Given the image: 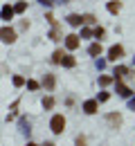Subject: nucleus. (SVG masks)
<instances>
[{
    "label": "nucleus",
    "mask_w": 135,
    "mask_h": 146,
    "mask_svg": "<svg viewBox=\"0 0 135 146\" xmlns=\"http://www.w3.org/2000/svg\"><path fill=\"white\" fill-rule=\"evenodd\" d=\"M50 128H52V133L61 135V133L65 130V117H63V115H54L52 121H50Z\"/></svg>",
    "instance_id": "f257e3e1"
},
{
    "label": "nucleus",
    "mask_w": 135,
    "mask_h": 146,
    "mask_svg": "<svg viewBox=\"0 0 135 146\" xmlns=\"http://www.w3.org/2000/svg\"><path fill=\"white\" fill-rule=\"evenodd\" d=\"M0 40H2V43H14V40H16V32H14L11 27H2V29H0Z\"/></svg>",
    "instance_id": "f03ea898"
},
{
    "label": "nucleus",
    "mask_w": 135,
    "mask_h": 146,
    "mask_svg": "<svg viewBox=\"0 0 135 146\" xmlns=\"http://www.w3.org/2000/svg\"><path fill=\"white\" fill-rule=\"evenodd\" d=\"M106 121L110 124V128H119L122 126V115L119 112H108L106 115Z\"/></svg>",
    "instance_id": "7ed1b4c3"
},
{
    "label": "nucleus",
    "mask_w": 135,
    "mask_h": 146,
    "mask_svg": "<svg viewBox=\"0 0 135 146\" xmlns=\"http://www.w3.org/2000/svg\"><path fill=\"white\" fill-rule=\"evenodd\" d=\"M122 56H124V47H122V45H113V47L108 50V58H110V61H119Z\"/></svg>",
    "instance_id": "20e7f679"
},
{
    "label": "nucleus",
    "mask_w": 135,
    "mask_h": 146,
    "mask_svg": "<svg viewBox=\"0 0 135 146\" xmlns=\"http://www.w3.org/2000/svg\"><path fill=\"white\" fill-rule=\"evenodd\" d=\"M115 83H117V94H119V97H124V99H128V97L133 94L128 86H124V83H122V79H115Z\"/></svg>",
    "instance_id": "39448f33"
},
{
    "label": "nucleus",
    "mask_w": 135,
    "mask_h": 146,
    "mask_svg": "<svg viewBox=\"0 0 135 146\" xmlns=\"http://www.w3.org/2000/svg\"><path fill=\"white\" fill-rule=\"evenodd\" d=\"M97 108H99V101H97V99H88V101L83 104V112H86V115H95Z\"/></svg>",
    "instance_id": "423d86ee"
},
{
    "label": "nucleus",
    "mask_w": 135,
    "mask_h": 146,
    "mask_svg": "<svg viewBox=\"0 0 135 146\" xmlns=\"http://www.w3.org/2000/svg\"><path fill=\"white\" fill-rule=\"evenodd\" d=\"M65 47H68V50H77L79 47V36L77 34H68V36H65Z\"/></svg>",
    "instance_id": "0eeeda50"
},
{
    "label": "nucleus",
    "mask_w": 135,
    "mask_h": 146,
    "mask_svg": "<svg viewBox=\"0 0 135 146\" xmlns=\"http://www.w3.org/2000/svg\"><path fill=\"white\" fill-rule=\"evenodd\" d=\"M0 16H2V20H11L14 18V7H2V11H0Z\"/></svg>",
    "instance_id": "6e6552de"
},
{
    "label": "nucleus",
    "mask_w": 135,
    "mask_h": 146,
    "mask_svg": "<svg viewBox=\"0 0 135 146\" xmlns=\"http://www.w3.org/2000/svg\"><path fill=\"white\" fill-rule=\"evenodd\" d=\"M61 63H63V68H74V65H77V61H74V56H68V54H63V58H61Z\"/></svg>",
    "instance_id": "1a4fd4ad"
},
{
    "label": "nucleus",
    "mask_w": 135,
    "mask_h": 146,
    "mask_svg": "<svg viewBox=\"0 0 135 146\" xmlns=\"http://www.w3.org/2000/svg\"><path fill=\"white\" fill-rule=\"evenodd\" d=\"M81 16H77V14H72V16H68V25H72V27H81Z\"/></svg>",
    "instance_id": "9d476101"
},
{
    "label": "nucleus",
    "mask_w": 135,
    "mask_h": 146,
    "mask_svg": "<svg viewBox=\"0 0 135 146\" xmlns=\"http://www.w3.org/2000/svg\"><path fill=\"white\" fill-rule=\"evenodd\" d=\"M128 72H131L128 68H124V65H117V68H115V79H122V76H126Z\"/></svg>",
    "instance_id": "9b49d317"
},
{
    "label": "nucleus",
    "mask_w": 135,
    "mask_h": 146,
    "mask_svg": "<svg viewBox=\"0 0 135 146\" xmlns=\"http://www.w3.org/2000/svg\"><path fill=\"white\" fill-rule=\"evenodd\" d=\"M88 54H90V56H97V54H101V45H99V43H92V45L88 47Z\"/></svg>",
    "instance_id": "f8f14e48"
},
{
    "label": "nucleus",
    "mask_w": 135,
    "mask_h": 146,
    "mask_svg": "<svg viewBox=\"0 0 135 146\" xmlns=\"http://www.w3.org/2000/svg\"><path fill=\"white\" fill-rule=\"evenodd\" d=\"M119 9H122V2H108V11H110V14H119Z\"/></svg>",
    "instance_id": "ddd939ff"
},
{
    "label": "nucleus",
    "mask_w": 135,
    "mask_h": 146,
    "mask_svg": "<svg viewBox=\"0 0 135 146\" xmlns=\"http://www.w3.org/2000/svg\"><path fill=\"white\" fill-rule=\"evenodd\" d=\"M43 86H45L47 90H52V88H54V76H52V74H47V76L43 79Z\"/></svg>",
    "instance_id": "4468645a"
},
{
    "label": "nucleus",
    "mask_w": 135,
    "mask_h": 146,
    "mask_svg": "<svg viewBox=\"0 0 135 146\" xmlns=\"http://www.w3.org/2000/svg\"><path fill=\"white\" fill-rule=\"evenodd\" d=\"M43 108H54V99H52V97H45V99H43Z\"/></svg>",
    "instance_id": "2eb2a0df"
},
{
    "label": "nucleus",
    "mask_w": 135,
    "mask_h": 146,
    "mask_svg": "<svg viewBox=\"0 0 135 146\" xmlns=\"http://www.w3.org/2000/svg\"><path fill=\"white\" fill-rule=\"evenodd\" d=\"M50 38H52V40H61V32H59V25H54V29H52Z\"/></svg>",
    "instance_id": "dca6fc26"
},
{
    "label": "nucleus",
    "mask_w": 135,
    "mask_h": 146,
    "mask_svg": "<svg viewBox=\"0 0 135 146\" xmlns=\"http://www.w3.org/2000/svg\"><path fill=\"white\" fill-rule=\"evenodd\" d=\"M61 58H63V50H57V52L52 54V61H54V63H61Z\"/></svg>",
    "instance_id": "f3484780"
},
{
    "label": "nucleus",
    "mask_w": 135,
    "mask_h": 146,
    "mask_svg": "<svg viewBox=\"0 0 135 146\" xmlns=\"http://www.w3.org/2000/svg\"><path fill=\"white\" fill-rule=\"evenodd\" d=\"M110 83H113L110 76H99V86H110Z\"/></svg>",
    "instance_id": "a211bd4d"
},
{
    "label": "nucleus",
    "mask_w": 135,
    "mask_h": 146,
    "mask_svg": "<svg viewBox=\"0 0 135 146\" xmlns=\"http://www.w3.org/2000/svg\"><path fill=\"white\" fill-rule=\"evenodd\" d=\"M20 130L23 133H29V121L27 119H20Z\"/></svg>",
    "instance_id": "6ab92c4d"
},
{
    "label": "nucleus",
    "mask_w": 135,
    "mask_h": 146,
    "mask_svg": "<svg viewBox=\"0 0 135 146\" xmlns=\"http://www.w3.org/2000/svg\"><path fill=\"white\" fill-rule=\"evenodd\" d=\"M25 7H27L25 2H18V5L14 7V14H23V11H25Z\"/></svg>",
    "instance_id": "aec40b11"
},
{
    "label": "nucleus",
    "mask_w": 135,
    "mask_h": 146,
    "mask_svg": "<svg viewBox=\"0 0 135 146\" xmlns=\"http://www.w3.org/2000/svg\"><path fill=\"white\" fill-rule=\"evenodd\" d=\"M81 20L88 23V25H92V23H95V16H92V14H86V16H81Z\"/></svg>",
    "instance_id": "412c9836"
},
{
    "label": "nucleus",
    "mask_w": 135,
    "mask_h": 146,
    "mask_svg": "<svg viewBox=\"0 0 135 146\" xmlns=\"http://www.w3.org/2000/svg\"><path fill=\"white\" fill-rule=\"evenodd\" d=\"M27 88H29V90H39V81L29 79V81H27Z\"/></svg>",
    "instance_id": "4be33fe9"
},
{
    "label": "nucleus",
    "mask_w": 135,
    "mask_h": 146,
    "mask_svg": "<svg viewBox=\"0 0 135 146\" xmlns=\"http://www.w3.org/2000/svg\"><path fill=\"white\" fill-rule=\"evenodd\" d=\"M23 83H25V79H23V76H14V86H23Z\"/></svg>",
    "instance_id": "5701e85b"
},
{
    "label": "nucleus",
    "mask_w": 135,
    "mask_h": 146,
    "mask_svg": "<svg viewBox=\"0 0 135 146\" xmlns=\"http://www.w3.org/2000/svg\"><path fill=\"white\" fill-rule=\"evenodd\" d=\"M108 99H110V94H108V92H101V94H99V99H97V101H108Z\"/></svg>",
    "instance_id": "b1692460"
},
{
    "label": "nucleus",
    "mask_w": 135,
    "mask_h": 146,
    "mask_svg": "<svg viewBox=\"0 0 135 146\" xmlns=\"http://www.w3.org/2000/svg\"><path fill=\"white\" fill-rule=\"evenodd\" d=\"M90 36H92L90 29H81V38H90Z\"/></svg>",
    "instance_id": "393cba45"
},
{
    "label": "nucleus",
    "mask_w": 135,
    "mask_h": 146,
    "mask_svg": "<svg viewBox=\"0 0 135 146\" xmlns=\"http://www.w3.org/2000/svg\"><path fill=\"white\" fill-rule=\"evenodd\" d=\"M92 34H95L97 38H101V36H104V27H97V29L92 32Z\"/></svg>",
    "instance_id": "a878e982"
},
{
    "label": "nucleus",
    "mask_w": 135,
    "mask_h": 146,
    "mask_svg": "<svg viewBox=\"0 0 135 146\" xmlns=\"http://www.w3.org/2000/svg\"><path fill=\"white\" fill-rule=\"evenodd\" d=\"M77 146H86V137H83V135L77 137Z\"/></svg>",
    "instance_id": "bb28decb"
},
{
    "label": "nucleus",
    "mask_w": 135,
    "mask_h": 146,
    "mask_svg": "<svg viewBox=\"0 0 135 146\" xmlns=\"http://www.w3.org/2000/svg\"><path fill=\"white\" fill-rule=\"evenodd\" d=\"M128 106H131V108H135V99H131V101H128Z\"/></svg>",
    "instance_id": "cd10ccee"
},
{
    "label": "nucleus",
    "mask_w": 135,
    "mask_h": 146,
    "mask_svg": "<svg viewBox=\"0 0 135 146\" xmlns=\"http://www.w3.org/2000/svg\"><path fill=\"white\" fill-rule=\"evenodd\" d=\"M41 2H43V5H50V2H52V0H41Z\"/></svg>",
    "instance_id": "c85d7f7f"
},
{
    "label": "nucleus",
    "mask_w": 135,
    "mask_h": 146,
    "mask_svg": "<svg viewBox=\"0 0 135 146\" xmlns=\"http://www.w3.org/2000/svg\"><path fill=\"white\" fill-rule=\"evenodd\" d=\"M43 146H54V144H52V142H45V144H43Z\"/></svg>",
    "instance_id": "c756f323"
},
{
    "label": "nucleus",
    "mask_w": 135,
    "mask_h": 146,
    "mask_svg": "<svg viewBox=\"0 0 135 146\" xmlns=\"http://www.w3.org/2000/svg\"><path fill=\"white\" fill-rule=\"evenodd\" d=\"M27 146H39V144H34V142H29V144H27Z\"/></svg>",
    "instance_id": "7c9ffc66"
}]
</instances>
